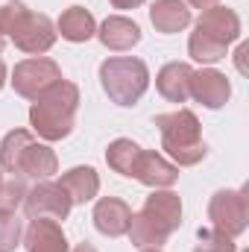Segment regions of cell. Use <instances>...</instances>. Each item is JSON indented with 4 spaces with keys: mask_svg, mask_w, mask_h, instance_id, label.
<instances>
[{
    "mask_svg": "<svg viewBox=\"0 0 249 252\" xmlns=\"http://www.w3.org/2000/svg\"><path fill=\"white\" fill-rule=\"evenodd\" d=\"M182 223V199L173 190H153L144 202V208L138 214H132L129 223V241L138 250L147 247H161L167 244V238L179 229Z\"/></svg>",
    "mask_w": 249,
    "mask_h": 252,
    "instance_id": "obj_1",
    "label": "cell"
},
{
    "mask_svg": "<svg viewBox=\"0 0 249 252\" xmlns=\"http://www.w3.org/2000/svg\"><path fill=\"white\" fill-rule=\"evenodd\" d=\"M79 109V88L67 79H59L44 94L35 97L30 109V124L44 141H62L73 132Z\"/></svg>",
    "mask_w": 249,
    "mask_h": 252,
    "instance_id": "obj_2",
    "label": "cell"
},
{
    "mask_svg": "<svg viewBox=\"0 0 249 252\" xmlns=\"http://www.w3.org/2000/svg\"><path fill=\"white\" fill-rule=\"evenodd\" d=\"M156 126L161 132V150L176 161V167H193L205 158L208 147L202 141V126L190 109H176L170 115H158Z\"/></svg>",
    "mask_w": 249,
    "mask_h": 252,
    "instance_id": "obj_3",
    "label": "cell"
},
{
    "mask_svg": "<svg viewBox=\"0 0 249 252\" xmlns=\"http://www.w3.org/2000/svg\"><path fill=\"white\" fill-rule=\"evenodd\" d=\"M0 167L6 173L47 179L56 173L59 161H56V153L47 144H38L27 129H12L0 141Z\"/></svg>",
    "mask_w": 249,
    "mask_h": 252,
    "instance_id": "obj_4",
    "label": "cell"
},
{
    "mask_svg": "<svg viewBox=\"0 0 249 252\" xmlns=\"http://www.w3.org/2000/svg\"><path fill=\"white\" fill-rule=\"evenodd\" d=\"M100 85L112 103L135 106L150 85V70L135 56H115L100 64Z\"/></svg>",
    "mask_w": 249,
    "mask_h": 252,
    "instance_id": "obj_5",
    "label": "cell"
},
{
    "mask_svg": "<svg viewBox=\"0 0 249 252\" xmlns=\"http://www.w3.org/2000/svg\"><path fill=\"white\" fill-rule=\"evenodd\" d=\"M249 188L241 190H217L208 202V220H211V229L229 235V238H238L247 232L249 223V202H247Z\"/></svg>",
    "mask_w": 249,
    "mask_h": 252,
    "instance_id": "obj_6",
    "label": "cell"
},
{
    "mask_svg": "<svg viewBox=\"0 0 249 252\" xmlns=\"http://www.w3.org/2000/svg\"><path fill=\"white\" fill-rule=\"evenodd\" d=\"M59 79H62V67L53 59H44V56L24 59L21 64H15V70H12V88H15V94H21L27 100H35L50 85H56Z\"/></svg>",
    "mask_w": 249,
    "mask_h": 252,
    "instance_id": "obj_7",
    "label": "cell"
},
{
    "mask_svg": "<svg viewBox=\"0 0 249 252\" xmlns=\"http://www.w3.org/2000/svg\"><path fill=\"white\" fill-rule=\"evenodd\" d=\"M73 202L67 196V190L59 182H47L41 179L32 190H27L24 196V211L30 220H38V217H47V220H64L70 214Z\"/></svg>",
    "mask_w": 249,
    "mask_h": 252,
    "instance_id": "obj_8",
    "label": "cell"
},
{
    "mask_svg": "<svg viewBox=\"0 0 249 252\" xmlns=\"http://www.w3.org/2000/svg\"><path fill=\"white\" fill-rule=\"evenodd\" d=\"M12 41H15L18 50L41 56V53H47V50L56 44V27H53V21H50L47 15L27 12V15L18 21V27L12 30Z\"/></svg>",
    "mask_w": 249,
    "mask_h": 252,
    "instance_id": "obj_9",
    "label": "cell"
},
{
    "mask_svg": "<svg viewBox=\"0 0 249 252\" xmlns=\"http://www.w3.org/2000/svg\"><path fill=\"white\" fill-rule=\"evenodd\" d=\"M190 97L196 103H202L205 109H223L232 97V85L226 79V73L205 67V70H193L190 76Z\"/></svg>",
    "mask_w": 249,
    "mask_h": 252,
    "instance_id": "obj_10",
    "label": "cell"
},
{
    "mask_svg": "<svg viewBox=\"0 0 249 252\" xmlns=\"http://www.w3.org/2000/svg\"><path fill=\"white\" fill-rule=\"evenodd\" d=\"M196 30L229 47L232 41L241 38V18H238L235 9L211 6V9H202V15H199V21H196Z\"/></svg>",
    "mask_w": 249,
    "mask_h": 252,
    "instance_id": "obj_11",
    "label": "cell"
},
{
    "mask_svg": "<svg viewBox=\"0 0 249 252\" xmlns=\"http://www.w3.org/2000/svg\"><path fill=\"white\" fill-rule=\"evenodd\" d=\"M141 185L147 188H170L176 179H179V167L170 164L161 153H153V150H141L138 156V164H135V173H132Z\"/></svg>",
    "mask_w": 249,
    "mask_h": 252,
    "instance_id": "obj_12",
    "label": "cell"
},
{
    "mask_svg": "<svg viewBox=\"0 0 249 252\" xmlns=\"http://www.w3.org/2000/svg\"><path fill=\"white\" fill-rule=\"evenodd\" d=\"M129 223H132V208L126 205L124 199L118 196H103L97 205H94V226L100 235L106 238H121L129 232Z\"/></svg>",
    "mask_w": 249,
    "mask_h": 252,
    "instance_id": "obj_13",
    "label": "cell"
},
{
    "mask_svg": "<svg viewBox=\"0 0 249 252\" xmlns=\"http://www.w3.org/2000/svg\"><path fill=\"white\" fill-rule=\"evenodd\" d=\"M24 247H27V252H67V238L56 220L38 217L27 229Z\"/></svg>",
    "mask_w": 249,
    "mask_h": 252,
    "instance_id": "obj_14",
    "label": "cell"
},
{
    "mask_svg": "<svg viewBox=\"0 0 249 252\" xmlns=\"http://www.w3.org/2000/svg\"><path fill=\"white\" fill-rule=\"evenodd\" d=\"M190 76H193V67L185 62H167L158 76H156V88L164 100L170 103H185L190 97Z\"/></svg>",
    "mask_w": 249,
    "mask_h": 252,
    "instance_id": "obj_15",
    "label": "cell"
},
{
    "mask_svg": "<svg viewBox=\"0 0 249 252\" xmlns=\"http://www.w3.org/2000/svg\"><path fill=\"white\" fill-rule=\"evenodd\" d=\"M97 35H100L103 47H109V50H132L141 41V27L124 15H112L103 21Z\"/></svg>",
    "mask_w": 249,
    "mask_h": 252,
    "instance_id": "obj_16",
    "label": "cell"
},
{
    "mask_svg": "<svg viewBox=\"0 0 249 252\" xmlns=\"http://www.w3.org/2000/svg\"><path fill=\"white\" fill-rule=\"evenodd\" d=\"M150 21L158 32H182L190 24V9L182 0H156L150 9Z\"/></svg>",
    "mask_w": 249,
    "mask_h": 252,
    "instance_id": "obj_17",
    "label": "cell"
},
{
    "mask_svg": "<svg viewBox=\"0 0 249 252\" xmlns=\"http://www.w3.org/2000/svg\"><path fill=\"white\" fill-rule=\"evenodd\" d=\"M59 185L67 190L70 202L85 205V202H91V199L97 196V190H100V176H97L94 167H85V164H82V167H70L62 176Z\"/></svg>",
    "mask_w": 249,
    "mask_h": 252,
    "instance_id": "obj_18",
    "label": "cell"
},
{
    "mask_svg": "<svg viewBox=\"0 0 249 252\" xmlns=\"http://www.w3.org/2000/svg\"><path fill=\"white\" fill-rule=\"evenodd\" d=\"M59 32H62L64 41H73V44H82L88 41L94 32H97V24H94V15L82 6H70L64 9L62 18H59Z\"/></svg>",
    "mask_w": 249,
    "mask_h": 252,
    "instance_id": "obj_19",
    "label": "cell"
},
{
    "mask_svg": "<svg viewBox=\"0 0 249 252\" xmlns=\"http://www.w3.org/2000/svg\"><path fill=\"white\" fill-rule=\"evenodd\" d=\"M138 156H141V147H138L135 141H129V138H118V141H112L109 150H106V161H109V167H112L115 173H121V176H132V173H135Z\"/></svg>",
    "mask_w": 249,
    "mask_h": 252,
    "instance_id": "obj_20",
    "label": "cell"
},
{
    "mask_svg": "<svg viewBox=\"0 0 249 252\" xmlns=\"http://www.w3.org/2000/svg\"><path fill=\"white\" fill-rule=\"evenodd\" d=\"M226 44H220V41H214L211 35H205V32H199V30H193L190 32V38H187V53L196 59V62H220V59H226Z\"/></svg>",
    "mask_w": 249,
    "mask_h": 252,
    "instance_id": "obj_21",
    "label": "cell"
},
{
    "mask_svg": "<svg viewBox=\"0 0 249 252\" xmlns=\"http://www.w3.org/2000/svg\"><path fill=\"white\" fill-rule=\"evenodd\" d=\"M27 196V185L15 173H0V211H15Z\"/></svg>",
    "mask_w": 249,
    "mask_h": 252,
    "instance_id": "obj_22",
    "label": "cell"
},
{
    "mask_svg": "<svg viewBox=\"0 0 249 252\" xmlns=\"http://www.w3.org/2000/svg\"><path fill=\"white\" fill-rule=\"evenodd\" d=\"M24 226L18 220L15 211H0V252H15V247L21 244Z\"/></svg>",
    "mask_w": 249,
    "mask_h": 252,
    "instance_id": "obj_23",
    "label": "cell"
},
{
    "mask_svg": "<svg viewBox=\"0 0 249 252\" xmlns=\"http://www.w3.org/2000/svg\"><path fill=\"white\" fill-rule=\"evenodd\" d=\"M193 252H238V247H235V238L217 229H199V244Z\"/></svg>",
    "mask_w": 249,
    "mask_h": 252,
    "instance_id": "obj_24",
    "label": "cell"
},
{
    "mask_svg": "<svg viewBox=\"0 0 249 252\" xmlns=\"http://www.w3.org/2000/svg\"><path fill=\"white\" fill-rule=\"evenodd\" d=\"M30 9L21 0H0V35H12V30L18 27V21L27 15Z\"/></svg>",
    "mask_w": 249,
    "mask_h": 252,
    "instance_id": "obj_25",
    "label": "cell"
},
{
    "mask_svg": "<svg viewBox=\"0 0 249 252\" xmlns=\"http://www.w3.org/2000/svg\"><path fill=\"white\" fill-rule=\"evenodd\" d=\"M247 56H249V44H241L238 53H235V62H238V70L247 73Z\"/></svg>",
    "mask_w": 249,
    "mask_h": 252,
    "instance_id": "obj_26",
    "label": "cell"
},
{
    "mask_svg": "<svg viewBox=\"0 0 249 252\" xmlns=\"http://www.w3.org/2000/svg\"><path fill=\"white\" fill-rule=\"evenodd\" d=\"M109 3H112L115 9H138L144 0H109Z\"/></svg>",
    "mask_w": 249,
    "mask_h": 252,
    "instance_id": "obj_27",
    "label": "cell"
},
{
    "mask_svg": "<svg viewBox=\"0 0 249 252\" xmlns=\"http://www.w3.org/2000/svg\"><path fill=\"white\" fill-rule=\"evenodd\" d=\"M193 9H211V6H217V0H187Z\"/></svg>",
    "mask_w": 249,
    "mask_h": 252,
    "instance_id": "obj_28",
    "label": "cell"
},
{
    "mask_svg": "<svg viewBox=\"0 0 249 252\" xmlns=\"http://www.w3.org/2000/svg\"><path fill=\"white\" fill-rule=\"evenodd\" d=\"M73 252H97V250H94L91 244H76V247H73Z\"/></svg>",
    "mask_w": 249,
    "mask_h": 252,
    "instance_id": "obj_29",
    "label": "cell"
},
{
    "mask_svg": "<svg viewBox=\"0 0 249 252\" xmlns=\"http://www.w3.org/2000/svg\"><path fill=\"white\" fill-rule=\"evenodd\" d=\"M3 82H6V64L0 62V88H3Z\"/></svg>",
    "mask_w": 249,
    "mask_h": 252,
    "instance_id": "obj_30",
    "label": "cell"
},
{
    "mask_svg": "<svg viewBox=\"0 0 249 252\" xmlns=\"http://www.w3.org/2000/svg\"><path fill=\"white\" fill-rule=\"evenodd\" d=\"M141 252H161V247H147V250H141Z\"/></svg>",
    "mask_w": 249,
    "mask_h": 252,
    "instance_id": "obj_31",
    "label": "cell"
},
{
    "mask_svg": "<svg viewBox=\"0 0 249 252\" xmlns=\"http://www.w3.org/2000/svg\"><path fill=\"white\" fill-rule=\"evenodd\" d=\"M3 47H6V38H3V35H0V53H3Z\"/></svg>",
    "mask_w": 249,
    "mask_h": 252,
    "instance_id": "obj_32",
    "label": "cell"
}]
</instances>
